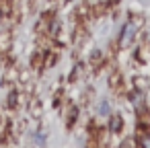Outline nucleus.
Returning a JSON list of instances; mask_svg holds the SVG:
<instances>
[{
  "label": "nucleus",
  "mask_w": 150,
  "mask_h": 148,
  "mask_svg": "<svg viewBox=\"0 0 150 148\" xmlns=\"http://www.w3.org/2000/svg\"><path fill=\"white\" fill-rule=\"evenodd\" d=\"M136 37H138V29L125 19L123 25L119 27V33H117V41H119V47L121 52H127L136 45Z\"/></svg>",
  "instance_id": "f257e3e1"
},
{
  "label": "nucleus",
  "mask_w": 150,
  "mask_h": 148,
  "mask_svg": "<svg viewBox=\"0 0 150 148\" xmlns=\"http://www.w3.org/2000/svg\"><path fill=\"white\" fill-rule=\"evenodd\" d=\"M123 82H125V74H123L121 66H117L115 70H111V72L107 74V89H109L111 93H115Z\"/></svg>",
  "instance_id": "20e7f679"
},
{
  "label": "nucleus",
  "mask_w": 150,
  "mask_h": 148,
  "mask_svg": "<svg viewBox=\"0 0 150 148\" xmlns=\"http://www.w3.org/2000/svg\"><path fill=\"white\" fill-rule=\"evenodd\" d=\"M129 84H132L134 91H138V93H142V95H148V93H150V76H146V74H142V72H136V74L129 78Z\"/></svg>",
  "instance_id": "7ed1b4c3"
},
{
  "label": "nucleus",
  "mask_w": 150,
  "mask_h": 148,
  "mask_svg": "<svg viewBox=\"0 0 150 148\" xmlns=\"http://www.w3.org/2000/svg\"><path fill=\"white\" fill-rule=\"evenodd\" d=\"M107 130L111 134H123V130H125L123 111H111L109 113V117H107Z\"/></svg>",
  "instance_id": "f03ea898"
},
{
  "label": "nucleus",
  "mask_w": 150,
  "mask_h": 148,
  "mask_svg": "<svg viewBox=\"0 0 150 148\" xmlns=\"http://www.w3.org/2000/svg\"><path fill=\"white\" fill-rule=\"evenodd\" d=\"M84 74H86V66H84L82 62H78V64L74 66V70L70 72V82H76V80H78L80 76H84Z\"/></svg>",
  "instance_id": "39448f33"
},
{
  "label": "nucleus",
  "mask_w": 150,
  "mask_h": 148,
  "mask_svg": "<svg viewBox=\"0 0 150 148\" xmlns=\"http://www.w3.org/2000/svg\"><path fill=\"white\" fill-rule=\"evenodd\" d=\"M99 109H101V113H109V103L107 101H101V107Z\"/></svg>",
  "instance_id": "6e6552de"
},
{
  "label": "nucleus",
  "mask_w": 150,
  "mask_h": 148,
  "mask_svg": "<svg viewBox=\"0 0 150 148\" xmlns=\"http://www.w3.org/2000/svg\"><path fill=\"white\" fill-rule=\"evenodd\" d=\"M119 148H138V142H136L134 134H129V136H121Z\"/></svg>",
  "instance_id": "423d86ee"
},
{
  "label": "nucleus",
  "mask_w": 150,
  "mask_h": 148,
  "mask_svg": "<svg viewBox=\"0 0 150 148\" xmlns=\"http://www.w3.org/2000/svg\"><path fill=\"white\" fill-rule=\"evenodd\" d=\"M93 99H95V89L91 86V89H86V91H84V95H82V105H91V103H93Z\"/></svg>",
  "instance_id": "0eeeda50"
}]
</instances>
